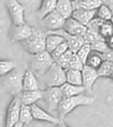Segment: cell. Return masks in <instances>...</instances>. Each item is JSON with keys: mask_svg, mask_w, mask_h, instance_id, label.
Instances as JSON below:
<instances>
[{"mask_svg": "<svg viewBox=\"0 0 113 127\" xmlns=\"http://www.w3.org/2000/svg\"><path fill=\"white\" fill-rule=\"evenodd\" d=\"M54 63L55 61L51 54L46 51L42 52L41 53L34 55L32 57L31 63H30V70L37 77L42 78Z\"/></svg>", "mask_w": 113, "mask_h": 127, "instance_id": "4", "label": "cell"}, {"mask_svg": "<svg viewBox=\"0 0 113 127\" xmlns=\"http://www.w3.org/2000/svg\"><path fill=\"white\" fill-rule=\"evenodd\" d=\"M50 33H55V34L60 35V36H63L65 41L66 42L67 45H68L69 50L74 53H77L83 46L84 44H85V41H84L83 37L70 35L68 33H66L64 30H57V31H55V32H50Z\"/></svg>", "mask_w": 113, "mask_h": 127, "instance_id": "11", "label": "cell"}, {"mask_svg": "<svg viewBox=\"0 0 113 127\" xmlns=\"http://www.w3.org/2000/svg\"><path fill=\"white\" fill-rule=\"evenodd\" d=\"M106 43H107L108 47H109L110 49H111V50H113V36H111L109 39H107Z\"/></svg>", "mask_w": 113, "mask_h": 127, "instance_id": "38", "label": "cell"}, {"mask_svg": "<svg viewBox=\"0 0 113 127\" xmlns=\"http://www.w3.org/2000/svg\"><path fill=\"white\" fill-rule=\"evenodd\" d=\"M23 124H21V123H18L16 125H14L13 127H23Z\"/></svg>", "mask_w": 113, "mask_h": 127, "instance_id": "41", "label": "cell"}, {"mask_svg": "<svg viewBox=\"0 0 113 127\" xmlns=\"http://www.w3.org/2000/svg\"><path fill=\"white\" fill-rule=\"evenodd\" d=\"M91 53H92L91 45L85 43L83 46L76 53V54H77V56L79 57V59L81 61L82 63H83L84 65H86L87 61H88V57H89V55L91 54Z\"/></svg>", "mask_w": 113, "mask_h": 127, "instance_id": "31", "label": "cell"}, {"mask_svg": "<svg viewBox=\"0 0 113 127\" xmlns=\"http://www.w3.org/2000/svg\"><path fill=\"white\" fill-rule=\"evenodd\" d=\"M73 54H74V53H73V52L69 50V51L66 52L64 55H62L60 58H58L56 61H55V62L58 66H60L63 69H65L66 71V70L69 69L70 62H71L72 57H73Z\"/></svg>", "mask_w": 113, "mask_h": 127, "instance_id": "30", "label": "cell"}, {"mask_svg": "<svg viewBox=\"0 0 113 127\" xmlns=\"http://www.w3.org/2000/svg\"><path fill=\"white\" fill-rule=\"evenodd\" d=\"M32 108V113H33V117L35 120L37 121H42V122H47V123L52 124V125H58L61 123V121L59 118L55 117L49 114L47 111L42 108L40 106H38L37 104H35L33 106H31Z\"/></svg>", "mask_w": 113, "mask_h": 127, "instance_id": "14", "label": "cell"}, {"mask_svg": "<svg viewBox=\"0 0 113 127\" xmlns=\"http://www.w3.org/2000/svg\"><path fill=\"white\" fill-rule=\"evenodd\" d=\"M111 79H113V75H112V77H111Z\"/></svg>", "mask_w": 113, "mask_h": 127, "instance_id": "43", "label": "cell"}, {"mask_svg": "<svg viewBox=\"0 0 113 127\" xmlns=\"http://www.w3.org/2000/svg\"><path fill=\"white\" fill-rule=\"evenodd\" d=\"M21 106L22 102H21L20 95L13 96L6 108L4 127H13L18 123H19Z\"/></svg>", "mask_w": 113, "mask_h": 127, "instance_id": "6", "label": "cell"}, {"mask_svg": "<svg viewBox=\"0 0 113 127\" xmlns=\"http://www.w3.org/2000/svg\"><path fill=\"white\" fill-rule=\"evenodd\" d=\"M96 11H86L81 9H75L73 11L72 18L75 19L83 26H88V24L95 18Z\"/></svg>", "mask_w": 113, "mask_h": 127, "instance_id": "17", "label": "cell"}, {"mask_svg": "<svg viewBox=\"0 0 113 127\" xmlns=\"http://www.w3.org/2000/svg\"><path fill=\"white\" fill-rule=\"evenodd\" d=\"M18 68H19V63L17 61L1 60V62H0V76L1 77L7 76L10 73L13 72Z\"/></svg>", "mask_w": 113, "mask_h": 127, "instance_id": "23", "label": "cell"}, {"mask_svg": "<svg viewBox=\"0 0 113 127\" xmlns=\"http://www.w3.org/2000/svg\"><path fill=\"white\" fill-rule=\"evenodd\" d=\"M84 64L81 62L79 57L77 56L76 53L73 55V57H72L71 60V62H70V67H69V69H73V70H80V71H82L84 68Z\"/></svg>", "mask_w": 113, "mask_h": 127, "instance_id": "35", "label": "cell"}, {"mask_svg": "<svg viewBox=\"0 0 113 127\" xmlns=\"http://www.w3.org/2000/svg\"><path fill=\"white\" fill-rule=\"evenodd\" d=\"M42 79L47 87H61L66 83V73L55 62Z\"/></svg>", "mask_w": 113, "mask_h": 127, "instance_id": "5", "label": "cell"}, {"mask_svg": "<svg viewBox=\"0 0 113 127\" xmlns=\"http://www.w3.org/2000/svg\"><path fill=\"white\" fill-rule=\"evenodd\" d=\"M83 39H84V41H85V43L88 44V45H92V44L97 42V41L104 40V39H103V38L101 37V36L98 33L91 31V30H88V31H87L86 35L83 36Z\"/></svg>", "mask_w": 113, "mask_h": 127, "instance_id": "32", "label": "cell"}, {"mask_svg": "<svg viewBox=\"0 0 113 127\" xmlns=\"http://www.w3.org/2000/svg\"><path fill=\"white\" fill-rule=\"evenodd\" d=\"M55 127H69V126L65 125V122H61V123H60V124H58V125H55Z\"/></svg>", "mask_w": 113, "mask_h": 127, "instance_id": "40", "label": "cell"}, {"mask_svg": "<svg viewBox=\"0 0 113 127\" xmlns=\"http://www.w3.org/2000/svg\"><path fill=\"white\" fill-rule=\"evenodd\" d=\"M36 90H39L37 76L30 69H27L23 76V92L36 91Z\"/></svg>", "mask_w": 113, "mask_h": 127, "instance_id": "20", "label": "cell"}, {"mask_svg": "<svg viewBox=\"0 0 113 127\" xmlns=\"http://www.w3.org/2000/svg\"><path fill=\"white\" fill-rule=\"evenodd\" d=\"M61 92H62V95L64 99L66 98L74 97V96L84 94L86 92L85 88L83 86H77V85H73L68 83H65L63 86H61Z\"/></svg>", "mask_w": 113, "mask_h": 127, "instance_id": "21", "label": "cell"}, {"mask_svg": "<svg viewBox=\"0 0 113 127\" xmlns=\"http://www.w3.org/2000/svg\"><path fill=\"white\" fill-rule=\"evenodd\" d=\"M102 56L103 58V61H106V62L113 63V50L109 48L104 53L102 54Z\"/></svg>", "mask_w": 113, "mask_h": 127, "instance_id": "37", "label": "cell"}, {"mask_svg": "<svg viewBox=\"0 0 113 127\" xmlns=\"http://www.w3.org/2000/svg\"><path fill=\"white\" fill-rule=\"evenodd\" d=\"M99 35L105 41L113 36V25L110 21H103L99 30Z\"/></svg>", "mask_w": 113, "mask_h": 127, "instance_id": "29", "label": "cell"}, {"mask_svg": "<svg viewBox=\"0 0 113 127\" xmlns=\"http://www.w3.org/2000/svg\"><path fill=\"white\" fill-rule=\"evenodd\" d=\"M26 70L23 71L20 68H18L13 72L7 76H2V88L5 93L11 95H20L23 92V76Z\"/></svg>", "mask_w": 113, "mask_h": 127, "instance_id": "2", "label": "cell"}, {"mask_svg": "<svg viewBox=\"0 0 113 127\" xmlns=\"http://www.w3.org/2000/svg\"><path fill=\"white\" fill-rule=\"evenodd\" d=\"M64 42L65 39L62 36L48 32V36L46 38V52L51 54L55 49Z\"/></svg>", "mask_w": 113, "mask_h": 127, "instance_id": "22", "label": "cell"}, {"mask_svg": "<svg viewBox=\"0 0 113 127\" xmlns=\"http://www.w3.org/2000/svg\"><path fill=\"white\" fill-rule=\"evenodd\" d=\"M97 73H98L99 77L111 78L113 75V63L104 61L100 68L97 69Z\"/></svg>", "mask_w": 113, "mask_h": 127, "instance_id": "28", "label": "cell"}, {"mask_svg": "<svg viewBox=\"0 0 113 127\" xmlns=\"http://www.w3.org/2000/svg\"><path fill=\"white\" fill-rule=\"evenodd\" d=\"M103 62H104V61H103V58L101 53L92 52L91 54L89 55L88 61H87L86 65L90 67V68H94V69L97 70L101 67V65L103 64Z\"/></svg>", "mask_w": 113, "mask_h": 127, "instance_id": "27", "label": "cell"}, {"mask_svg": "<svg viewBox=\"0 0 113 127\" xmlns=\"http://www.w3.org/2000/svg\"><path fill=\"white\" fill-rule=\"evenodd\" d=\"M61 87H47L43 90V99L49 111H56L58 109L59 104L63 100Z\"/></svg>", "mask_w": 113, "mask_h": 127, "instance_id": "8", "label": "cell"}, {"mask_svg": "<svg viewBox=\"0 0 113 127\" xmlns=\"http://www.w3.org/2000/svg\"><path fill=\"white\" fill-rule=\"evenodd\" d=\"M103 4L102 0H75L73 1V7L86 11H96Z\"/></svg>", "mask_w": 113, "mask_h": 127, "instance_id": "19", "label": "cell"}, {"mask_svg": "<svg viewBox=\"0 0 113 127\" xmlns=\"http://www.w3.org/2000/svg\"><path fill=\"white\" fill-rule=\"evenodd\" d=\"M68 51H69V47H68V45L66 44V42L65 41V42L62 43L60 45H58V46L56 47L54 51L52 52L51 56H52V58L54 59V61H56L58 58H60L62 55H64Z\"/></svg>", "mask_w": 113, "mask_h": 127, "instance_id": "33", "label": "cell"}, {"mask_svg": "<svg viewBox=\"0 0 113 127\" xmlns=\"http://www.w3.org/2000/svg\"><path fill=\"white\" fill-rule=\"evenodd\" d=\"M73 11H74V7H73V1H70V0H57L55 12H56L65 20L72 18Z\"/></svg>", "mask_w": 113, "mask_h": 127, "instance_id": "16", "label": "cell"}, {"mask_svg": "<svg viewBox=\"0 0 113 127\" xmlns=\"http://www.w3.org/2000/svg\"><path fill=\"white\" fill-rule=\"evenodd\" d=\"M103 22V21H101L98 18H94V19L87 26V28H88V30L96 32V33L99 34V30H100V27L102 26Z\"/></svg>", "mask_w": 113, "mask_h": 127, "instance_id": "36", "label": "cell"}, {"mask_svg": "<svg viewBox=\"0 0 113 127\" xmlns=\"http://www.w3.org/2000/svg\"><path fill=\"white\" fill-rule=\"evenodd\" d=\"M56 2L57 0H42L41 1L40 6L38 7L36 12V17L40 21H42L44 18H46L49 14L54 12L56 9Z\"/></svg>", "mask_w": 113, "mask_h": 127, "instance_id": "15", "label": "cell"}, {"mask_svg": "<svg viewBox=\"0 0 113 127\" xmlns=\"http://www.w3.org/2000/svg\"><path fill=\"white\" fill-rule=\"evenodd\" d=\"M66 73V83L77 86H83V78L82 72L80 70L68 69L65 71Z\"/></svg>", "mask_w": 113, "mask_h": 127, "instance_id": "24", "label": "cell"}, {"mask_svg": "<svg viewBox=\"0 0 113 127\" xmlns=\"http://www.w3.org/2000/svg\"><path fill=\"white\" fill-rule=\"evenodd\" d=\"M81 72L83 78V87L85 88L86 92L91 94L93 93V86L94 83L99 78L97 70L85 65Z\"/></svg>", "mask_w": 113, "mask_h": 127, "instance_id": "12", "label": "cell"}, {"mask_svg": "<svg viewBox=\"0 0 113 127\" xmlns=\"http://www.w3.org/2000/svg\"><path fill=\"white\" fill-rule=\"evenodd\" d=\"M21 102L26 106H33L36 101L43 99V91L42 90H36V91L22 92L20 94Z\"/></svg>", "mask_w": 113, "mask_h": 127, "instance_id": "18", "label": "cell"}, {"mask_svg": "<svg viewBox=\"0 0 113 127\" xmlns=\"http://www.w3.org/2000/svg\"><path fill=\"white\" fill-rule=\"evenodd\" d=\"M65 22V20L55 11L49 14L46 18H44L42 21H41L42 27L47 30L48 32H55L63 30Z\"/></svg>", "mask_w": 113, "mask_h": 127, "instance_id": "9", "label": "cell"}, {"mask_svg": "<svg viewBox=\"0 0 113 127\" xmlns=\"http://www.w3.org/2000/svg\"><path fill=\"white\" fill-rule=\"evenodd\" d=\"M91 45V49H92V52H94V53H98L103 54L105 52L109 49L108 45H107V43L105 40H100L97 41V42L94 43Z\"/></svg>", "mask_w": 113, "mask_h": 127, "instance_id": "34", "label": "cell"}, {"mask_svg": "<svg viewBox=\"0 0 113 127\" xmlns=\"http://www.w3.org/2000/svg\"><path fill=\"white\" fill-rule=\"evenodd\" d=\"M94 102V99L91 96L85 95V94H80V95L74 96V97L66 98L63 99V100L59 104L58 109V117L61 122H64L65 117L67 115H69L71 112L76 108L80 106H87L90 105Z\"/></svg>", "mask_w": 113, "mask_h": 127, "instance_id": "1", "label": "cell"}, {"mask_svg": "<svg viewBox=\"0 0 113 127\" xmlns=\"http://www.w3.org/2000/svg\"><path fill=\"white\" fill-rule=\"evenodd\" d=\"M34 117L32 113V108L30 106L23 105L21 106L20 114H19V123L23 125H29L33 122Z\"/></svg>", "mask_w": 113, "mask_h": 127, "instance_id": "25", "label": "cell"}, {"mask_svg": "<svg viewBox=\"0 0 113 127\" xmlns=\"http://www.w3.org/2000/svg\"><path fill=\"white\" fill-rule=\"evenodd\" d=\"M111 23H112V25H113V17L111 18Z\"/></svg>", "mask_w": 113, "mask_h": 127, "instance_id": "42", "label": "cell"}, {"mask_svg": "<svg viewBox=\"0 0 113 127\" xmlns=\"http://www.w3.org/2000/svg\"><path fill=\"white\" fill-rule=\"evenodd\" d=\"M112 17H113V14L111 8L109 7V5H107L103 2V4L96 10L95 18H98L101 21H110Z\"/></svg>", "mask_w": 113, "mask_h": 127, "instance_id": "26", "label": "cell"}, {"mask_svg": "<svg viewBox=\"0 0 113 127\" xmlns=\"http://www.w3.org/2000/svg\"><path fill=\"white\" fill-rule=\"evenodd\" d=\"M104 3L107 5H109V7L111 8V12H112V14H113V1H105Z\"/></svg>", "mask_w": 113, "mask_h": 127, "instance_id": "39", "label": "cell"}, {"mask_svg": "<svg viewBox=\"0 0 113 127\" xmlns=\"http://www.w3.org/2000/svg\"><path fill=\"white\" fill-rule=\"evenodd\" d=\"M5 6L8 11L10 18L13 22V26H20L26 24L25 8L17 0H7L5 1Z\"/></svg>", "mask_w": 113, "mask_h": 127, "instance_id": "7", "label": "cell"}, {"mask_svg": "<svg viewBox=\"0 0 113 127\" xmlns=\"http://www.w3.org/2000/svg\"><path fill=\"white\" fill-rule=\"evenodd\" d=\"M63 30L70 35L83 37L88 31V28L86 26H83L82 24H80L75 19L70 18V19L65 20Z\"/></svg>", "mask_w": 113, "mask_h": 127, "instance_id": "13", "label": "cell"}, {"mask_svg": "<svg viewBox=\"0 0 113 127\" xmlns=\"http://www.w3.org/2000/svg\"><path fill=\"white\" fill-rule=\"evenodd\" d=\"M34 29L28 24H24L20 26H13L11 30L10 37L13 42L22 43L33 35Z\"/></svg>", "mask_w": 113, "mask_h": 127, "instance_id": "10", "label": "cell"}, {"mask_svg": "<svg viewBox=\"0 0 113 127\" xmlns=\"http://www.w3.org/2000/svg\"><path fill=\"white\" fill-rule=\"evenodd\" d=\"M48 33L37 29H34L33 35L28 39L21 43L24 50L31 55H36L46 51V38Z\"/></svg>", "mask_w": 113, "mask_h": 127, "instance_id": "3", "label": "cell"}]
</instances>
